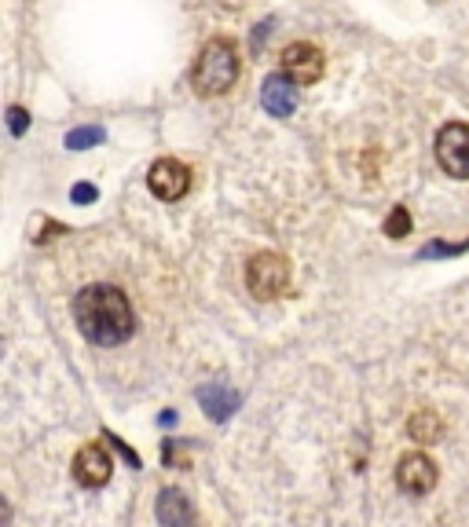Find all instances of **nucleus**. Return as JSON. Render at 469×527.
<instances>
[{"instance_id":"nucleus-1","label":"nucleus","mask_w":469,"mask_h":527,"mask_svg":"<svg viewBox=\"0 0 469 527\" xmlns=\"http://www.w3.org/2000/svg\"><path fill=\"white\" fill-rule=\"evenodd\" d=\"M74 315L81 333L92 340V345H121L129 340L136 330V315H133V304L117 286H85L74 300Z\"/></svg>"},{"instance_id":"nucleus-2","label":"nucleus","mask_w":469,"mask_h":527,"mask_svg":"<svg viewBox=\"0 0 469 527\" xmlns=\"http://www.w3.org/2000/svg\"><path fill=\"white\" fill-rule=\"evenodd\" d=\"M239 81V52L228 37H213L195 59L191 84L198 96H224V92Z\"/></svg>"},{"instance_id":"nucleus-3","label":"nucleus","mask_w":469,"mask_h":527,"mask_svg":"<svg viewBox=\"0 0 469 527\" xmlns=\"http://www.w3.org/2000/svg\"><path fill=\"white\" fill-rule=\"evenodd\" d=\"M246 286L257 300H275L290 290V264L283 253H257L246 264Z\"/></svg>"},{"instance_id":"nucleus-4","label":"nucleus","mask_w":469,"mask_h":527,"mask_svg":"<svg viewBox=\"0 0 469 527\" xmlns=\"http://www.w3.org/2000/svg\"><path fill=\"white\" fill-rule=\"evenodd\" d=\"M436 162L455 180H469V125L451 121L436 136Z\"/></svg>"},{"instance_id":"nucleus-5","label":"nucleus","mask_w":469,"mask_h":527,"mask_svg":"<svg viewBox=\"0 0 469 527\" xmlns=\"http://www.w3.org/2000/svg\"><path fill=\"white\" fill-rule=\"evenodd\" d=\"M147 183L162 202H176V198L187 195V188H191V169H187L183 162H176V158H162V162L150 165Z\"/></svg>"},{"instance_id":"nucleus-6","label":"nucleus","mask_w":469,"mask_h":527,"mask_svg":"<svg viewBox=\"0 0 469 527\" xmlns=\"http://www.w3.org/2000/svg\"><path fill=\"white\" fill-rule=\"evenodd\" d=\"M283 74L294 84H316L323 77V52L308 41H297L283 52Z\"/></svg>"},{"instance_id":"nucleus-7","label":"nucleus","mask_w":469,"mask_h":527,"mask_svg":"<svg viewBox=\"0 0 469 527\" xmlns=\"http://www.w3.org/2000/svg\"><path fill=\"white\" fill-rule=\"evenodd\" d=\"M396 483H400V491H408V494H429L436 487V465H433V458L422 454V451L403 454L400 465H396Z\"/></svg>"},{"instance_id":"nucleus-8","label":"nucleus","mask_w":469,"mask_h":527,"mask_svg":"<svg viewBox=\"0 0 469 527\" xmlns=\"http://www.w3.org/2000/svg\"><path fill=\"white\" fill-rule=\"evenodd\" d=\"M110 469L114 465H110V458H107V451L100 443L81 447L77 458H74V476H77L81 487H103L110 480Z\"/></svg>"},{"instance_id":"nucleus-9","label":"nucleus","mask_w":469,"mask_h":527,"mask_svg":"<svg viewBox=\"0 0 469 527\" xmlns=\"http://www.w3.org/2000/svg\"><path fill=\"white\" fill-rule=\"evenodd\" d=\"M261 103L271 117H290L294 107H297V88L287 74H271L264 77V88H261Z\"/></svg>"},{"instance_id":"nucleus-10","label":"nucleus","mask_w":469,"mask_h":527,"mask_svg":"<svg viewBox=\"0 0 469 527\" xmlns=\"http://www.w3.org/2000/svg\"><path fill=\"white\" fill-rule=\"evenodd\" d=\"M198 403H202V411L213 418V421H228L231 411L239 407V392L228 388L224 381H209L198 388Z\"/></svg>"},{"instance_id":"nucleus-11","label":"nucleus","mask_w":469,"mask_h":527,"mask_svg":"<svg viewBox=\"0 0 469 527\" xmlns=\"http://www.w3.org/2000/svg\"><path fill=\"white\" fill-rule=\"evenodd\" d=\"M191 516H195V509H191V502H187V494H180L173 487L158 494V520L166 527H187Z\"/></svg>"},{"instance_id":"nucleus-12","label":"nucleus","mask_w":469,"mask_h":527,"mask_svg":"<svg viewBox=\"0 0 469 527\" xmlns=\"http://www.w3.org/2000/svg\"><path fill=\"white\" fill-rule=\"evenodd\" d=\"M408 432H411V440H418V443H441L444 425H441V418H436L433 411H418V414L411 418Z\"/></svg>"},{"instance_id":"nucleus-13","label":"nucleus","mask_w":469,"mask_h":527,"mask_svg":"<svg viewBox=\"0 0 469 527\" xmlns=\"http://www.w3.org/2000/svg\"><path fill=\"white\" fill-rule=\"evenodd\" d=\"M103 129L100 125H85V129H74L70 136H67V147L70 150H85V147H96V143H103Z\"/></svg>"},{"instance_id":"nucleus-14","label":"nucleus","mask_w":469,"mask_h":527,"mask_svg":"<svg viewBox=\"0 0 469 527\" xmlns=\"http://www.w3.org/2000/svg\"><path fill=\"white\" fill-rule=\"evenodd\" d=\"M385 235H389V238H403V235H411V212L403 209V205H396V209L389 212V220H385Z\"/></svg>"},{"instance_id":"nucleus-15","label":"nucleus","mask_w":469,"mask_h":527,"mask_svg":"<svg viewBox=\"0 0 469 527\" xmlns=\"http://www.w3.org/2000/svg\"><path fill=\"white\" fill-rule=\"evenodd\" d=\"M462 250H469V238H465V242H458V245H448V242H429L418 257H455V253H462Z\"/></svg>"},{"instance_id":"nucleus-16","label":"nucleus","mask_w":469,"mask_h":527,"mask_svg":"<svg viewBox=\"0 0 469 527\" xmlns=\"http://www.w3.org/2000/svg\"><path fill=\"white\" fill-rule=\"evenodd\" d=\"M26 125H29V114L22 107H8V129H12V136H22Z\"/></svg>"},{"instance_id":"nucleus-17","label":"nucleus","mask_w":469,"mask_h":527,"mask_svg":"<svg viewBox=\"0 0 469 527\" xmlns=\"http://www.w3.org/2000/svg\"><path fill=\"white\" fill-rule=\"evenodd\" d=\"M70 198L77 202V205H88V202H96L100 198V191L92 188V183H74V191H70Z\"/></svg>"},{"instance_id":"nucleus-18","label":"nucleus","mask_w":469,"mask_h":527,"mask_svg":"<svg viewBox=\"0 0 469 527\" xmlns=\"http://www.w3.org/2000/svg\"><path fill=\"white\" fill-rule=\"evenodd\" d=\"M187 527H195V523H187Z\"/></svg>"}]
</instances>
